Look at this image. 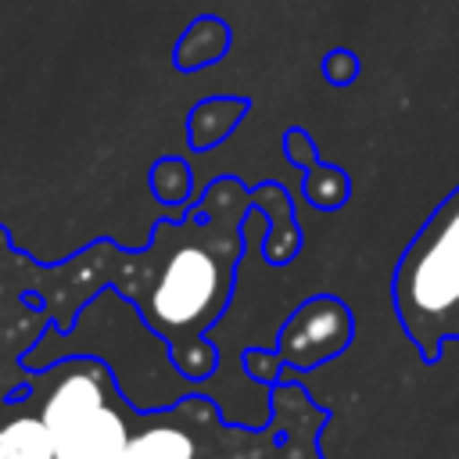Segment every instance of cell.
Returning <instances> with one entry per match:
<instances>
[{"label":"cell","mask_w":459,"mask_h":459,"mask_svg":"<svg viewBox=\"0 0 459 459\" xmlns=\"http://www.w3.org/2000/svg\"><path fill=\"white\" fill-rule=\"evenodd\" d=\"M237 255V215L204 212V219L158 226L151 251L140 262L136 312L169 341V351L186 377H204L215 366L204 330L230 301Z\"/></svg>","instance_id":"1"},{"label":"cell","mask_w":459,"mask_h":459,"mask_svg":"<svg viewBox=\"0 0 459 459\" xmlns=\"http://www.w3.org/2000/svg\"><path fill=\"white\" fill-rule=\"evenodd\" d=\"M394 316L416 351L434 362L459 341V186L430 212L391 280Z\"/></svg>","instance_id":"2"},{"label":"cell","mask_w":459,"mask_h":459,"mask_svg":"<svg viewBox=\"0 0 459 459\" xmlns=\"http://www.w3.org/2000/svg\"><path fill=\"white\" fill-rule=\"evenodd\" d=\"M219 434L215 409L204 398H179L169 409L143 412L118 459H212Z\"/></svg>","instance_id":"3"},{"label":"cell","mask_w":459,"mask_h":459,"mask_svg":"<svg viewBox=\"0 0 459 459\" xmlns=\"http://www.w3.org/2000/svg\"><path fill=\"white\" fill-rule=\"evenodd\" d=\"M351 341V312L341 298L319 294L290 312L280 330V359L290 369H316L337 359Z\"/></svg>","instance_id":"4"},{"label":"cell","mask_w":459,"mask_h":459,"mask_svg":"<svg viewBox=\"0 0 459 459\" xmlns=\"http://www.w3.org/2000/svg\"><path fill=\"white\" fill-rule=\"evenodd\" d=\"M133 434V412L118 402L97 409L72 430L54 437L57 459H118Z\"/></svg>","instance_id":"5"},{"label":"cell","mask_w":459,"mask_h":459,"mask_svg":"<svg viewBox=\"0 0 459 459\" xmlns=\"http://www.w3.org/2000/svg\"><path fill=\"white\" fill-rule=\"evenodd\" d=\"M0 459H57L54 434L39 412L11 416L0 423Z\"/></svg>","instance_id":"6"},{"label":"cell","mask_w":459,"mask_h":459,"mask_svg":"<svg viewBox=\"0 0 459 459\" xmlns=\"http://www.w3.org/2000/svg\"><path fill=\"white\" fill-rule=\"evenodd\" d=\"M244 111H247V104L244 100H233V97L204 100L194 111V118H190V140H194V147H212L215 140H222L237 126V118Z\"/></svg>","instance_id":"7"},{"label":"cell","mask_w":459,"mask_h":459,"mask_svg":"<svg viewBox=\"0 0 459 459\" xmlns=\"http://www.w3.org/2000/svg\"><path fill=\"white\" fill-rule=\"evenodd\" d=\"M190 169L183 165V161H176V158H169V161H161L154 172H151V190L161 197V201H183L186 194H190Z\"/></svg>","instance_id":"8"},{"label":"cell","mask_w":459,"mask_h":459,"mask_svg":"<svg viewBox=\"0 0 459 459\" xmlns=\"http://www.w3.org/2000/svg\"><path fill=\"white\" fill-rule=\"evenodd\" d=\"M283 359H280V351L273 355V351H251L247 355V366H251V377L255 380H262V384H269L273 377H276V366H280Z\"/></svg>","instance_id":"9"},{"label":"cell","mask_w":459,"mask_h":459,"mask_svg":"<svg viewBox=\"0 0 459 459\" xmlns=\"http://www.w3.org/2000/svg\"><path fill=\"white\" fill-rule=\"evenodd\" d=\"M326 79H333V82H348L355 72H359V65H355V57H348V54H333V57H326Z\"/></svg>","instance_id":"10"},{"label":"cell","mask_w":459,"mask_h":459,"mask_svg":"<svg viewBox=\"0 0 459 459\" xmlns=\"http://www.w3.org/2000/svg\"><path fill=\"white\" fill-rule=\"evenodd\" d=\"M212 459H258V455H251V452H219Z\"/></svg>","instance_id":"11"}]
</instances>
